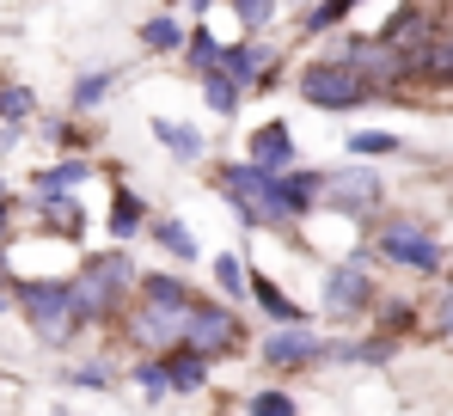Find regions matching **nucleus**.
<instances>
[{"label":"nucleus","instance_id":"f257e3e1","mask_svg":"<svg viewBox=\"0 0 453 416\" xmlns=\"http://www.w3.org/2000/svg\"><path fill=\"white\" fill-rule=\"evenodd\" d=\"M19 312H25V325L37 331V343H50V349H62L80 331L74 281H50V276L19 281Z\"/></svg>","mask_w":453,"mask_h":416},{"label":"nucleus","instance_id":"f03ea898","mask_svg":"<svg viewBox=\"0 0 453 416\" xmlns=\"http://www.w3.org/2000/svg\"><path fill=\"white\" fill-rule=\"evenodd\" d=\"M129 288H135V264H129V251H98V258H86V264H80V276H74L80 325H92V319L117 312V306L129 300Z\"/></svg>","mask_w":453,"mask_h":416},{"label":"nucleus","instance_id":"7ed1b4c3","mask_svg":"<svg viewBox=\"0 0 453 416\" xmlns=\"http://www.w3.org/2000/svg\"><path fill=\"white\" fill-rule=\"evenodd\" d=\"M301 98L312 111H356V104H368L374 98V80L368 73H356L349 62H306L301 68Z\"/></svg>","mask_w":453,"mask_h":416},{"label":"nucleus","instance_id":"20e7f679","mask_svg":"<svg viewBox=\"0 0 453 416\" xmlns=\"http://www.w3.org/2000/svg\"><path fill=\"white\" fill-rule=\"evenodd\" d=\"M184 343L203 349V355H233V343H239V319L226 312L221 300H190V319H184Z\"/></svg>","mask_w":453,"mask_h":416},{"label":"nucleus","instance_id":"39448f33","mask_svg":"<svg viewBox=\"0 0 453 416\" xmlns=\"http://www.w3.org/2000/svg\"><path fill=\"white\" fill-rule=\"evenodd\" d=\"M380 251H386L392 264H404V270H423V276L441 270V245H435L417 220H392V227L380 233Z\"/></svg>","mask_w":453,"mask_h":416},{"label":"nucleus","instance_id":"423d86ee","mask_svg":"<svg viewBox=\"0 0 453 416\" xmlns=\"http://www.w3.org/2000/svg\"><path fill=\"white\" fill-rule=\"evenodd\" d=\"M380 203V178L368 172V166H356V172H331L325 178V203L331 214H368V208Z\"/></svg>","mask_w":453,"mask_h":416},{"label":"nucleus","instance_id":"0eeeda50","mask_svg":"<svg viewBox=\"0 0 453 416\" xmlns=\"http://www.w3.org/2000/svg\"><path fill=\"white\" fill-rule=\"evenodd\" d=\"M184 319H190V306H184V312H172V306L135 300V312H129V331H135V343H142V349H172L178 337H184Z\"/></svg>","mask_w":453,"mask_h":416},{"label":"nucleus","instance_id":"6e6552de","mask_svg":"<svg viewBox=\"0 0 453 416\" xmlns=\"http://www.w3.org/2000/svg\"><path fill=\"white\" fill-rule=\"evenodd\" d=\"M368 306V276H362V258L356 264H337L331 276H325V312H362Z\"/></svg>","mask_w":453,"mask_h":416},{"label":"nucleus","instance_id":"1a4fd4ad","mask_svg":"<svg viewBox=\"0 0 453 416\" xmlns=\"http://www.w3.org/2000/svg\"><path fill=\"white\" fill-rule=\"evenodd\" d=\"M245 159H251V166H264V172H282V166L295 159V135H288V123H264V129H251Z\"/></svg>","mask_w":453,"mask_h":416},{"label":"nucleus","instance_id":"9d476101","mask_svg":"<svg viewBox=\"0 0 453 416\" xmlns=\"http://www.w3.org/2000/svg\"><path fill=\"white\" fill-rule=\"evenodd\" d=\"M312 355H319V343H312L306 325H288V331H276V337L264 343V361H270V367H301Z\"/></svg>","mask_w":453,"mask_h":416},{"label":"nucleus","instance_id":"9b49d317","mask_svg":"<svg viewBox=\"0 0 453 416\" xmlns=\"http://www.w3.org/2000/svg\"><path fill=\"white\" fill-rule=\"evenodd\" d=\"M37 220L56 227V233H68V239L86 227V214H80V203L68 196V190H37Z\"/></svg>","mask_w":453,"mask_h":416},{"label":"nucleus","instance_id":"f8f14e48","mask_svg":"<svg viewBox=\"0 0 453 416\" xmlns=\"http://www.w3.org/2000/svg\"><path fill=\"white\" fill-rule=\"evenodd\" d=\"M270 56H276V50H264V43H233V50H221V68L245 86V80H257V73L270 68Z\"/></svg>","mask_w":453,"mask_h":416},{"label":"nucleus","instance_id":"ddd939ff","mask_svg":"<svg viewBox=\"0 0 453 416\" xmlns=\"http://www.w3.org/2000/svg\"><path fill=\"white\" fill-rule=\"evenodd\" d=\"M165 374H172V392H196V386L209 380V355H203V349H178V355L165 361Z\"/></svg>","mask_w":453,"mask_h":416},{"label":"nucleus","instance_id":"4468645a","mask_svg":"<svg viewBox=\"0 0 453 416\" xmlns=\"http://www.w3.org/2000/svg\"><path fill=\"white\" fill-rule=\"evenodd\" d=\"M251 294H257V306H264L270 319H282V325H301V306H295V300H288L276 281L264 276V270H251Z\"/></svg>","mask_w":453,"mask_h":416},{"label":"nucleus","instance_id":"2eb2a0df","mask_svg":"<svg viewBox=\"0 0 453 416\" xmlns=\"http://www.w3.org/2000/svg\"><path fill=\"white\" fill-rule=\"evenodd\" d=\"M203 98H209L215 117H233V111H239V80H233L226 68H209L203 73Z\"/></svg>","mask_w":453,"mask_h":416},{"label":"nucleus","instance_id":"dca6fc26","mask_svg":"<svg viewBox=\"0 0 453 416\" xmlns=\"http://www.w3.org/2000/svg\"><path fill=\"white\" fill-rule=\"evenodd\" d=\"M142 220H148V208H142L135 190H117V196H111V239H129Z\"/></svg>","mask_w":453,"mask_h":416},{"label":"nucleus","instance_id":"f3484780","mask_svg":"<svg viewBox=\"0 0 453 416\" xmlns=\"http://www.w3.org/2000/svg\"><path fill=\"white\" fill-rule=\"evenodd\" d=\"M153 239H159V245H165V251H172L178 264H190V258H203V245L190 239V227H184V220H153Z\"/></svg>","mask_w":453,"mask_h":416},{"label":"nucleus","instance_id":"a211bd4d","mask_svg":"<svg viewBox=\"0 0 453 416\" xmlns=\"http://www.w3.org/2000/svg\"><path fill=\"white\" fill-rule=\"evenodd\" d=\"M31 117H37V92H31V86H19V80H12V86H0V123H12V129H19V123H31Z\"/></svg>","mask_w":453,"mask_h":416},{"label":"nucleus","instance_id":"6ab92c4d","mask_svg":"<svg viewBox=\"0 0 453 416\" xmlns=\"http://www.w3.org/2000/svg\"><path fill=\"white\" fill-rule=\"evenodd\" d=\"M142 300H153V306H172V312H184L190 306V288L178 276H142Z\"/></svg>","mask_w":453,"mask_h":416},{"label":"nucleus","instance_id":"aec40b11","mask_svg":"<svg viewBox=\"0 0 453 416\" xmlns=\"http://www.w3.org/2000/svg\"><path fill=\"white\" fill-rule=\"evenodd\" d=\"M153 135L165 141L178 159H196V153H203V135H196V129H184V123H172V117H153Z\"/></svg>","mask_w":453,"mask_h":416},{"label":"nucleus","instance_id":"412c9836","mask_svg":"<svg viewBox=\"0 0 453 416\" xmlns=\"http://www.w3.org/2000/svg\"><path fill=\"white\" fill-rule=\"evenodd\" d=\"M86 178H92L86 159H62V166H43V172H37V190H74Z\"/></svg>","mask_w":453,"mask_h":416},{"label":"nucleus","instance_id":"4be33fe9","mask_svg":"<svg viewBox=\"0 0 453 416\" xmlns=\"http://www.w3.org/2000/svg\"><path fill=\"white\" fill-rule=\"evenodd\" d=\"M349 12H356V0H325L319 12H306V19H301V31H331V25H343Z\"/></svg>","mask_w":453,"mask_h":416},{"label":"nucleus","instance_id":"5701e85b","mask_svg":"<svg viewBox=\"0 0 453 416\" xmlns=\"http://www.w3.org/2000/svg\"><path fill=\"white\" fill-rule=\"evenodd\" d=\"M104 92H111V73H80L74 80V111H98Z\"/></svg>","mask_w":453,"mask_h":416},{"label":"nucleus","instance_id":"b1692460","mask_svg":"<svg viewBox=\"0 0 453 416\" xmlns=\"http://www.w3.org/2000/svg\"><path fill=\"white\" fill-rule=\"evenodd\" d=\"M184 50H190V68H196V73L221 68V43H215V37H209V31H196V37H190V43H184Z\"/></svg>","mask_w":453,"mask_h":416},{"label":"nucleus","instance_id":"393cba45","mask_svg":"<svg viewBox=\"0 0 453 416\" xmlns=\"http://www.w3.org/2000/svg\"><path fill=\"white\" fill-rule=\"evenodd\" d=\"M142 43H148V50H178L184 31H178L172 19H148V25H142Z\"/></svg>","mask_w":453,"mask_h":416},{"label":"nucleus","instance_id":"a878e982","mask_svg":"<svg viewBox=\"0 0 453 416\" xmlns=\"http://www.w3.org/2000/svg\"><path fill=\"white\" fill-rule=\"evenodd\" d=\"M135 386H142L148 398H165V392H172V374H165L159 361H135Z\"/></svg>","mask_w":453,"mask_h":416},{"label":"nucleus","instance_id":"bb28decb","mask_svg":"<svg viewBox=\"0 0 453 416\" xmlns=\"http://www.w3.org/2000/svg\"><path fill=\"white\" fill-rule=\"evenodd\" d=\"M245 416H295V398L288 392H257V398H245Z\"/></svg>","mask_w":453,"mask_h":416},{"label":"nucleus","instance_id":"cd10ccee","mask_svg":"<svg viewBox=\"0 0 453 416\" xmlns=\"http://www.w3.org/2000/svg\"><path fill=\"white\" fill-rule=\"evenodd\" d=\"M233 12L245 19V31H264V25H270V12H276V0H233Z\"/></svg>","mask_w":453,"mask_h":416},{"label":"nucleus","instance_id":"c85d7f7f","mask_svg":"<svg viewBox=\"0 0 453 416\" xmlns=\"http://www.w3.org/2000/svg\"><path fill=\"white\" fill-rule=\"evenodd\" d=\"M349 153H404V147H398V135H349Z\"/></svg>","mask_w":453,"mask_h":416},{"label":"nucleus","instance_id":"c756f323","mask_svg":"<svg viewBox=\"0 0 453 416\" xmlns=\"http://www.w3.org/2000/svg\"><path fill=\"white\" fill-rule=\"evenodd\" d=\"M215 281H221L226 294H239V288H245V270H239V258H221V264H215Z\"/></svg>","mask_w":453,"mask_h":416},{"label":"nucleus","instance_id":"7c9ffc66","mask_svg":"<svg viewBox=\"0 0 453 416\" xmlns=\"http://www.w3.org/2000/svg\"><path fill=\"white\" fill-rule=\"evenodd\" d=\"M68 380H74V386H111V367H104V361H86V367H74Z\"/></svg>","mask_w":453,"mask_h":416},{"label":"nucleus","instance_id":"2f4dec72","mask_svg":"<svg viewBox=\"0 0 453 416\" xmlns=\"http://www.w3.org/2000/svg\"><path fill=\"white\" fill-rule=\"evenodd\" d=\"M12 233V203H6V190H0V239Z\"/></svg>","mask_w":453,"mask_h":416},{"label":"nucleus","instance_id":"473e14b6","mask_svg":"<svg viewBox=\"0 0 453 416\" xmlns=\"http://www.w3.org/2000/svg\"><path fill=\"white\" fill-rule=\"evenodd\" d=\"M441 325H448V331H453V294H448V300H441Z\"/></svg>","mask_w":453,"mask_h":416},{"label":"nucleus","instance_id":"72a5a7b5","mask_svg":"<svg viewBox=\"0 0 453 416\" xmlns=\"http://www.w3.org/2000/svg\"><path fill=\"white\" fill-rule=\"evenodd\" d=\"M6 281H12V264H6V251H0V288H6Z\"/></svg>","mask_w":453,"mask_h":416},{"label":"nucleus","instance_id":"f704fd0d","mask_svg":"<svg viewBox=\"0 0 453 416\" xmlns=\"http://www.w3.org/2000/svg\"><path fill=\"white\" fill-rule=\"evenodd\" d=\"M190 6H196V12H209V6H215V0H190Z\"/></svg>","mask_w":453,"mask_h":416}]
</instances>
